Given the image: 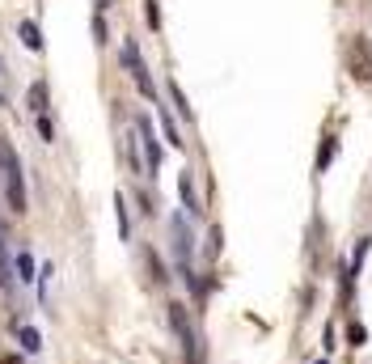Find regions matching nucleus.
<instances>
[{
  "label": "nucleus",
  "instance_id": "nucleus-1",
  "mask_svg": "<svg viewBox=\"0 0 372 364\" xmlns=\"http://www.w3.org/2000/svg\"><path fill=\"white\" fill-rule=\"evenodd\" d=\"M0 178H5V199H9V212H26V178H22V161L17 152L0 140Z\"/></svg>",
  "mask_w": 372,
  "mask_h": 364
},
{
  "label": "nucleus",
  "instance_id": "nucleus-2",
  "mask_svg": "<svg viewBox=\"0 0 372 364\" xmlns=\"http://www.w3.org/2000/svg\"><path fill=\"white\" fill-rule=\"evenodd\" d=\"M170 326H174V335L182 339L186 360H191V364H199V339H195V331H191V318H186V309H182V305H170Z\"/></svg>",
  "mask_w": 372,
  "mask_h": 364
},
{
  "label": "nucleus",
  "instance_id": "nucleus-3",
  "mask_svg": "<svg viewBox=\"0 0 372 364\" xmlns=\"http://www.w3.org/2000/svg\"><path fill=\"white\" fill-rule=\"evenodd\" d=\"M123 64L131 68V81L140 85V93H144V97H156L152 77H148V68H144V60H140V51H136V42H131V38H127V47H123Z\"/></svg>",
  "mask_w": 372,
  "mask_h": 364
},
{
  "label": "nucleus",
  "instance_id": "nucleus-4",
  "mask_svg": "<svg viewBox=\"0 0 372 364\" xmlns=\"http://www.w3.org/2000/svg\"><path fill=\"white\" fill-rule=\"evenodd\" d=\"M140 127V140H144V166H148V174H156V170H161V148H156V140H152V127H148V119H140L136 123Z\"/></svg>",
  "mask_w": 372,
  "mask_h": 364
},
{
  "label": "nucleus",
  "instance_id": "nucleus-5",
  "mask_svg": "<svg viewBox=\"0 0 372 364\" xmlns=\"http://www.w3.org/2000/svg\"><path fill=\"white\" fill-rule=\"evenodd\" d=\"M351 68H355L359 81H372V60H368V42H364V38L351 42Z\"/></svg>",
  "mask_w": 372,
  "mask_h": 364
},
{
  "label": "nucleus",
  "instance_id": "nucleus-6",
  "mask_svg": "<svg viewBox=\"0 0 372 364\" xmlns=\"http://www.w3.org/2000/svg\"><path fill=\"white\" fill-rule=\"evenodd\" d=\"M17 38H22L30 51H42V34H38V26H34V22H22V26H17Z\"/></svg>",
  "mask_w": 372,
  "mask_h": 364
},
{
  "label": "nucleus",
  "instance_id": "nucleus-7",
  "mask_svg": "<svg viewBox=\"0 0 372 364\" xmlns=\"http://www.w3.org/2000/svg\"><path fill=\"white\" fill-rule=\"evenodd\" d=\"M26 102H30V111H34V115H42V111H47V85H42V81H34V85H30V93H26Z\"/></svg>",
  "mask_w": 372,
  "mask_h": 364
},
{
  "label": "nucleus",
  "instance_id": "nucleus-8",
  "mask_svg": "<svg viewBox=\"0 0 372 364\" xmlns=\"http://www.w3.org/2000/svg\"><path fill=\"white\" fill-rule=\"evenodd\" d=\"M115 207H119V237L127 242V237H131V221H127V199H123V195H115Z\"/></svg>",
  "mask_w": 372,
  "mask_h": 364
},
{
  "label": "nucleus",
  "instance_id": "nucleus-9",
  "mask_svg": "<svg viewBox=\"0 0 372 364\" xmlns=\"http://www.w3.org/2000/svg\"><path fill=\"white\" fill-rule=\"evenodd\" d=\"M178 191H182V199H186V207H191V212H199V199H195V187H191V178H182V182H178Z\"/></svg>",
  "mask_w": 372,
  "mask_h": 364
},
{
  "label": "nucleus",
  "instance_id": "nucleus-10",
  "mask_svg": "<svg viewBox=\"0 0 372 364\" xmlns=\"http://www.w3.org/2000/svg\"><path fill=\"white\" fill-rule=\"evenodd\" d=\"M161 127H165V136H170V144H174V148H182V136H178V127H174V119H170L165 111H161Z\"/></svg>",
  "mask_w": 372,
  "mask_h": 364
},
{
  "label": "nucleus",
  "instance_id": "nucleus-11",
  "mask_svg": "<svg viewBox=\"0 0 372 364\" xmlns=\"http://www.w3.org/2000/svg\"><path fill=\"white\" fill-rule=\"evenodd\" d=\"M17 276L22 280H34V258L30 254H17Z\"/></svg>",
  "mask_w": 372,
  "mask_h": 364
},
{
  "label": "nucleus",
  "instance_id": "nucleus-12",
  "mask_svg": "<svg viewBox=\"0 0 372 364\" xmlns=\"http://www.w3.org/2000/svg\"><path fill=\"white\" fill-rule=\"evenodd\" d=\"M170 97H174V106H178V111H182V115H186V119H191V115H195V111H191V106H186V97H182V89H178V85H174V81H170Z\"/></svg>",
  "mask_w": 372,
  "mask_h": 364
},
{
  "label": "nucleus",
  "instance_id": "nucleus-13",
  "mask_svg": "<svg viewBox=\"0 0 372 364\" xmlns=\"http://www.w3.org/2000/svg\"><path fill=\"white\" fill-rule=\"evenodd\" d=\"M22 343H26V351H38V347H42V343H38V331H34V326H26V331H22Z\"/></svg>",
  "mask_w": 372,
  "mask_h": 364
},
{
  "label": "nucleus",
  "instance_id": "nucleus-14",
  "mask_svg": "<svg viewBox=\"0 0 372 364\" xmlns=\"http://www.w3.org/2000/svg\"><path fill=\"white\" fill-rule=\"evenodd\" d=\"M93 42H106V22H102V13L93 17Z\"/></svg>",
  "mask_w": 372,
  "mask_h": 364
},
{
  "label": "nucleus",
  "instance_id": "nucleus-15",
  "mask_svg": "<svg viewBox=\"0 0 372 364\" xmlns=\"http://www.w3.org/2000/svg\"><path fill=\"white\" fill-rule=\"evenodd\" d=\"M144 9H148V26L156 30V26H161V17H156V0H144Z\"/></svg>",
  "mask_w": 372,
  "mask_h": 364
},
{
  "label": "nucleus",
  "instance_id": "nucleus-16",
  "mask_svg": "<svg viewBox=\"0 0 372 364\" xmlns=\"http://www.w3.org/2000/svg\"><path fill=\"white\" fill-rule=\"evenodd\" d=\"M38 132H42V140L56 136V132H51V119H47V115H38Z\"/></svg>",
  "mask_w": 372,
  "mask_h": 364
},
{
  "label": "nucleus",
  "instance_id": "nucleus-17",
  "mask_svg": "<svg viewBox=\"0 0 372 364\" xmlns=\"http://www.w3.org/2000/svg\"><path fill=\"white\" fill-rule=\"evenodd\" d=\"M0 364H22V356H5V360H0Z\"/></svg>",
  "mask_w": 372,
  "mask_h": 364
},
{
  "label": "nucleus",
  "instance_id": "nucleus-18",
  "mask_svg": "<svg viewBox=\"0 0 372 364\" xmlns=\"http://www.w3.org/2000/svg\"><path fill=\"white\" fill-rule=\"evenodd\" d=\"M106 9H111V0H97V13H106Z\"/></svg>",
  "mask_w": 372,
  "mask_h": 364
},
{
  "label": "nucleus",
  "instance_id": "nucleus-19",
  "mask_svg": "<svg viewBox=\"0 0 372 364\" xmlns=\"http://www.w3.org/2000/svg\"><path fill=\"white\" fill-rule=\"evenodd\" d=\"M317 364H326V360H317Z\"/></svg>",
  "mask_w": 372,
  "mask_h": 364
}]
</instances>
